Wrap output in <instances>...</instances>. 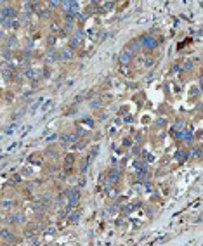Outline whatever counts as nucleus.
<instances>
[{"label":"nucleus","mask_w":203,"mask_h":246,"mask_svg":"<svg viewBox=\"0 0 203 246\" xmlns=\"http://www.w3.org/2000/svg\"><path fill=\"white\" fill-rule=\"evenodd\" d=\"M99 104H101V101H92V108L94 106H99Z\"/></svg>","instance_id":"nucleus-15"},{"label":"nucleus","mask_w":203,"mask_h":246,"mask_svg":"<svg viewBox=\"0 0 203 246\" xmlns=\"http://www.w3.org/2000/svg\"><path fill=\"white\" fill-rule=\"evenodd\" d=\"M2 21H4V18H2V14H0V23H2Z\"/></svg>","instance_id":"nucleus-16"},{"label":"nucleus","mask_w":203,"mask_h":246,"mask_svg":"<svg viewBox=\"0 0 203 246\" xmlns=\"http://www.w3.org/2000/svg\"><path fill=\"white\" fill-rule=\"evenodd\" d=\"M134 166H135L139 172H146V163H144V161H135V163H134Z\"/></svg>","instance_id":"nucleus-7"},{"label":"nucleus","mask_w":203,"mask_h":246,"mask_svg":"<svg viewBox=\"0 0 203 246\" xmlns=\"http://www.w3.org/2000/svg\"><path fill=\"white\" fill-rule=\"evenodd\" d=\"M70 220L71 222H76V220H78V213H73V215L70 217Z\"/></svg>","instance_id":"nucleus-13"},{"label":"nucleus","mask_w":203,"mask_h":246,"mask_svg":"<svg viewBox=\"0 0 203 246\" xmlns=\"http://www.w3.org/2000/svg\"><path fill=\"white\" fill-rule=\"evenodd\" d=\"M71 163H73V156H71V154H70V156H66V165L70 166Z\"/></svg>","instance_id":"nucleus-12"},{"label":"nucleus","mask_w":203,"mask_h":246,"mask_svg":"<svg viewBox=\"0 0 203 246\" xmlns=\"http://www.w3.org/2000/svg\"><path fill=\"white\" fill-rule=\"evenodd\" d=\"M175 156H177V158H179L181 161H182L184 158H186V154H184V153H177V154H175Z\"/></svg>","instance_id":"nucleus-14"},{"label":"nucleus","mask_w":203,"mask_h":246,"mask_svg":"<svg viewBox=\"0 0 203 246\" xmlns=\"http://www.w3.org/2000/svg\"><path fill=\"white\" fill-rule=\"evenodd\" d=\"M82 42V35H76L73 40H71V47H78V43Z\"/></svg>","instance_id":"nucleus-9"},{"label":"nucleus","mask_w":203,"mask_h":246,"mask_svg":"<svg viewBox=\"0 0 203 246\" xmlns=\"http://www.w3.org/2000/svg\"><path fill=\"white\" fill-rule=\"evenodd\" d=\"M0 236L4 237V239H7V241H16V239H14V236L10 234L9 231H2V232H0Z\"/></svg>","instance_id":"nucleus-6"},{"label":"nucleus","mask_w":203,"mask_h":246,"mask_svg":"<svg viewBox=\"0 0 203 246\" xmlns=\"http://www.w3.org/2000/svg\"><path fill=\"white\" fill-rule=\"evenodd\" d=\"M16 14H18V12H16L14 7H5V9L2 10V18H7V19H9V18H14Z\"/></svg>","instance_id":"nucleus-4"},{"label":"nucleus","mask_w":203,"mask_h":246,"mask_svg":"<svg viewBox=\"0 0 203 246\" xmlns=\"http://www.w3.org/2000/svg\"><path fill=\"white\" fill-rule=\"evenodd\" d=\"M130 61H132V54H130V51H125V52L120 54V64H122V66H127Z\"/></svg>","instance_id":"nucleus-3"},{"label":"nucleus","mask_w":203,"mask_h":246,"mask_svg":"<svg viewBox=\"0 0 203 246\" xmlns=\"http://www.w3.org/2000/svg\"><path fill=\"white\" fill-rule=\"evenodd\" d=\"M142 43H144V45H146V47H156V40H154V38H153V37H144V38H142Z\"/></svg>","instance_id":"nucleus-5"},{"label":"nucleus","mask_w":203,"mask_h":246,"mask_svg":"<svg viewBox=\"0 0 203 246\" xmlns=\"http://www.w3.org/2000/svg\"><path fill=\"white\" fill-rule=\"evenodd\" d=\"M118 175H120L118 170H111V174H110V180H111V182H116V180H118Z\"/></svg>","instance_id":"nucleus-8"},{"label":"nucleus","mask_w":203,"mask_h":246,"mask_svg":"<svg viewBox=\"0 0 203 246\" xmlns=\"http://www.w3.org/2000/svg\"><path fill=\"white\" fill-rule=\"evenodd\" d=\"M68 199H70V205H76L78 199H80V191H78V189H71V191H68Z\"/></svg>","instance_id":"nucleus-2"},{"label":"nucleus","mask_w":203,"mask_h":246,"mask_svg":"<svg viewBox=\"0 0 203 246\" xmlns=\"http://www.w3.org/2000/svg\"><path fill=\"white\" fill-rule=\"evenodd\" d=\"M61 57H63V59H70V57H71V52L70 51H64L61 54Z\"/></svg>","instance_id":"nucleus-10"},{"label":"nucleus","mask_w":203,"mask_h":246,"mask_svg":"<svg viewBox=\"0 0 203 246\" xmlns=\"http://www.w3.org/2000/svg\"><path fill=\"white\" fill-rule=\"evenodd\" d=\"M61 5L64 7V9H66L68 16H73V14L78 10V4H76V2H63Z\"/></svg>","instance_id":"nucleus-1"},{"label":"nucleus","mask_w":203,"mask_h":246,"mask_svg":"<svg viewBox=\"0 0 203 246\" xmlns=\"http://www.w3.org/2000/svg\"><path fill=\"white\" fill-rule=\"evenodd\" d=\"M10 220H12V222H21V215L18 213V215H14V217H12Z\"/></svg>","instance_id":"nucleus-11"}]
</instances>
